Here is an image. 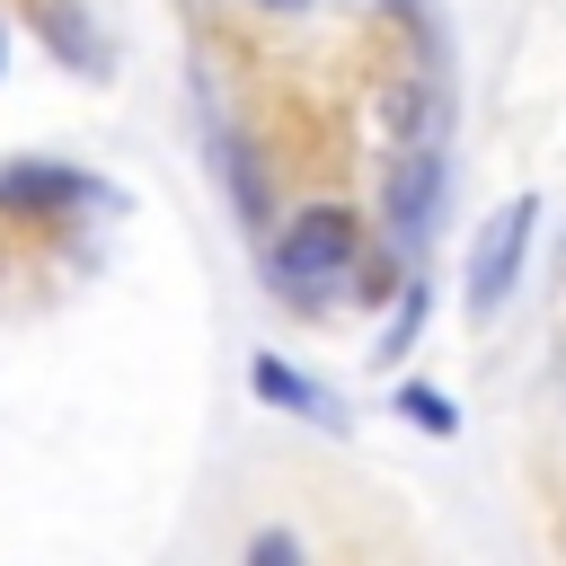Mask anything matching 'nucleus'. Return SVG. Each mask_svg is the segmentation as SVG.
Listing matches in <instances>:
<instances>
[{
	"mask_svg": "<svg viewBox=\"0 0 566 566\" xmlns=\"http://www.w3.org/2000/svg\"><path fill=\"white\" fill-rule=\"evenodd\" d=\"M354 256H363V230H354V212H336V203H310L283 239H274V256H265V274H274V292L283 301H318V292H336L345 274H354Z\"/></svg>",
	"mask_w": 566,
	"mask_h": 566,
	"instance_id": "nucleus-1",
	"label": "nucleus"
},
{
	"mask_svg": "<svg viewBox=\"0 0 566 566\" xmlns=\"http://www.w3.org/2000/svg\"><path fill=\"white\" fill-rule=\"evenodd\" d=\"M531 230H539V203H531V195H513V203L486 212V230H478V248H469V310H478V318H495V310L513 301L522 256H531Z\"/></svg>",
	"mask_w": 566,
	"mask_h": 566,
	"instance_id": "nucleus-2",
	"label": "nucleus"
},
{
	"mask_svg": "<svg viewBox=\"0 0 566 566\" xmlns=\"http://www.w3.org/2000/svg\"><path fill=\"white\" fill-rule=\"evenodd\" d=\"M380 203H389V230L398 239H424L433 230V203H442V142L433 133H407L380 168Z\"/></svg>",
	"mask_w": 566,
	"mask_h": 566,
	"instance_id": "nucleus-3",
	"label": "nucleus"
},
{
	"mask_svg": "<svg viewBox=\"0 0 566 566\" xmlns=\"http://www.w3.org/2000/svg\"><path fill=\"white\" fill-rule=\"evenodd\" d=\"M35 27H44V44L80 71V80H106V44L88 35V18H80V0H35Z\"/></svg>",
	"mask_w": 566,
	"mask_h": 566,
	"instance_id": "nucleus-4",
	"label": "nucleus"
},
{
	"mask_svg": "<svg viewBox=\"0 0 566 566\" xmlns=\"http://www.w3.org/2000/svg\"><path fill=\"white\" fill-rule=\"evenodd\" d=\"M248 380H256V398H274V407H292V416H318V424H345V407H336V398H327L318 380H301L292 363H274V354H256V371H248Z\"/></svg>",
	"mask_w": 566,
	"mask_h": 566,
	"instance_id": "nucleus-5",
	"label": "nucleus"
},
{
	"mask_svg": "<svg viewBox=\"0 0 566 566\" xmlns=\"http://www.w3.org/2000/svg\"><path fill=\"white\" fill-rule=\"evenodd\" d=\"M97 186L80 177V168H35V159H18V168H0V203H88Z\"/></svg>",
	"mask_w": 566,
	"mask_h": 566,
	"instance_id": "nucleus-6",
	"label": "nucleus"
},
{
	"mask_svg": "<svg viewBox=\"0 0 566 566\" xmlns=\"http://www.w3.org/2000/svg\"><path fill=\"white\" fill-rule=\"evenodd\" d=\"M398 407H407L424 433H460V407H451L442 389H424V380H416V389H398Z\"/></svg>",
	"mask_w": 566,
	"mask_h": 566,
	"instance_id": "nucleus-7",
	"label": "nucleus"
},
{
	"mask_svg": "<svg viewBox=\"0 0 566 566\" xmlns=\"http://www.w3.org/2000/svg\"><path fill=\"white\" fill-rule=\"evenodd\" d=\"M416 318H424V283H407V310H398V327H389V336H380V354H398V345H407V336H416Z\"/></svg>",
	"mask_w": 566,
	"mask_h": 566,
	"instance_id": "nucleus-8",
	"label": "nucleus"
},
{
	"mask_svg": "<svg viewBox=\"0 0 566 566\" xmlns=\"http://www.w3.org/2000/svg\"><path fill=\"white\" fill-rule=\"evenodd\" d=\"M248 557H301V539L292 531H265V539H248Z\"/></svg>",
	"mask_w": 566,
	"mask_h": 566,
	"instance_id": "nucleus-9",
	"label": "nucleus"
},
{
	"mask_svg": "<svg viewBox=\"0 0 566 566\" xmlns=\"http://www.w3.org/2000/svg\"><path fill=\"white\" fill-rule=\"evenodd\" d=\"M256 9H283V18H292V9H318V0H256Z\"/></svg>",
	"mask_w": 566,
	"mask_h": 566,
	"instance_id": "nucleus-10",
	"label": "nucleus"
}]
</instances>
